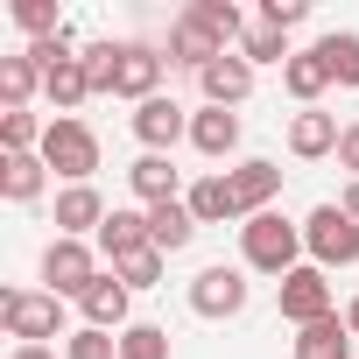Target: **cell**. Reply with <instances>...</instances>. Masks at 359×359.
<instances>
[{"label":"cell","mask_w":359,"mask_h":359,"mask_svg":"<svg viewBox=\"0 0 359 359\" xmlns=\"http://www.w3.org/2000/svg\"><path fill=\"white\" fill-rule=\"evenodd\" d=\"M85 71H92V92H113V71H120V43H92V50H85Z\"/></svg>","instance_id":"d6a6232c"},{"label":"cell","mask_w":359,"mask_h":359,"mask_svg":"<svg viewBox=\"0 0 359 359\" xmlns=\"http://www.w3.org/2000/svg\"><path fill=\"white\" fill-rule=\"evenodd\" d=\"M162 268H169V254H155V247H148V254H134V261H120L113 275H120L127 289H155V282H162Z\"/></svg>","instance_id":"f546056e"},{"label":"cell","mask_w":359,"mask_h":359,"mask_svg":"<svg viewBox=\"0 0 359 359\" xmlns=\"http://www.w3.org/2000/svg\"><path fill=\"white\" fill-rule=\"evenodd\" d=\"M127 296H134V289H127L120 275H99V282L78 296V310H85L92 331H120V324H127Z\"/></svg>","instance_id":"e0dca14e"},{"label":"cell","mask_w":359,"mask_h":359,"mask_svg":"<svg viewBox=\"0 0 359 359\" xmlns=\"http://www.w3.org/2000/svg\"><path fill=\"white\" fill-rule=\"evenodd\" d=\"M184 205H191L198 226H226V219H240V198H233L226 176H198V184L184 191Z\"/></svg>","instance_id":"44dd1931"},{"label":"cell","mask_w":359,"mask_h":359,"mask_svg":"<svg viewBox=\"0 0 359 359\" xmlns=\"http://www.w3.org/2000/svg\"><path fill=\"white\" fill-rule=\"evenodd\" d=\"M127 184H134V198L155 212V205H176V169H169V155H141L134 169H127Z\"/></svg>","instance_id":"603a6c76"},{"label":"cell","mask_w":359,"mask_h":359,"mask_svg":"<svg viewBox=\"0 0 359 359\" xmlns=\"http://www.w3.org/2000/svg\"><path fill=\"white\" fill-rule=\"evenodd\" d=\"M8 359H57V352H50V345H15Z\"/></svg>","instance_id":"74e56055"},{"label":"cell","mask_w":359,"mask_h":359,"mask_svg":"<svg viewBox=\"0 0 359 359\" xmlns=\"http://www.w3.org/2000/svg\"><path fill=\"white\" fill-rule=\"evenodd\" d=\"M240 57H247V64H289L296 50L282 43V29H268V22H254V29L240 36Z\"/></svg>","instance_id":"4316f807"},{"label":"cell","mask_w":359,"mask_h":359,"mask_svg":"<svg viewBox=\"0 0 359 359\" xmlns=\"http://www.w3.org/2000/svg\"><path fill=\"white\" fill-rule=\"evenodd\" d=\"M191 134V113L184 106H176V99H148V106H134V141L148 148V155H162V148H176V141H184Z\"/></svg>","instance_id":"ba28073f"},{"label":"cell","mask_w":359,"mask_h":359,"mask_svg":"<svg viewBox=\"0 0 359 359\" xmlns=\"http://www.w3.org/2000/svg\"><path fill=\"white\" fill-rule=\"evenodd\" d=\"M338 162H345V169H352V184H359V120H352V127H345V141H338Z\"/></svg>","instance_id":"d590c367"},{"label":"cell","mask_w":359,"mask_h":359,"mask_svg":"<svg viewBox=\"0 0 359 359\" xmlns=\"http://www.w3.org/2000/svg\"><path fill=\"white\" fill-rule=\"evenodd\" d=\"M345 324H352V338H359V296H352V303H345Z\"/></svg>","instance_id":"f35d334b"},{"label":"cell","mask_w":359,"mask_h":359,"mask_svg":"<svg viewBox=\"0 0 359 359\" xmlns=\"http://www.w3.org/2000/svg\"><path fill=\"white\" fill-rule=\"evenodd\" d=\"M233 43L219 36V29H205L198 15H184V22H176L169 29V64H191V71H205V64H219Z\"/></svg>","instance_id":"7c38bea8"},{"label":"cell","mask_w":359,"mask_h":359,"mask_svg":"<svg viewBox=\"0 0 359 359\" xmlns=\"http://www.w3.org/2000/svg\"><path fill=\"white\" fill-rule=\"evenodd\" d=\"M198 85H205V106H240V99L254 92V64H247L240 50H226L219 64L198 71Z\"/></svg>","instance_id":"4fadbf2b"},{"label":"cell","mask_w":359,"mask_h":359,"mask_svg":"<svg viewBox=\"0 0 359 359\" xmlns=\"http://www.w3.org/2000/svg\"><path fill=\"white\" fill-rule=\"evenodd\" d=\"M0 324H8V338H22V345H50L57 331H64V296H36V289H8L0 296Z\"/></svg>","instance_id":"7a4b0ae2"},{"label":"cell","mask_w":359,"mask_h":359,"mask_svg":"<svg viewBox=\"0 0 359 359\" xmlns=\"http://www.w3.org/2000/svg\"><path fill=\"white\" fill-rule=\"evenodd\" d=\"M43 282H50V296H85V289L99 282L92 247H85V240H50V247H43Z\"/></svg>","instance_id":"5b68a950"},{"label":"cell","mask_w":359,"mask_h":359,"mask_svg":"<svg viewBox=\"0 0 359 359\" xmlns=\"http://www.w3.org/2000/svg\"><path fill=\"white\" fill-rule=\"evenodd\" d=\"M120 359H169V331L162 324H127L120 331Z\"/></svg>","instance_id":"83f0119b"},{"label":"cell","mask_w":359,"mask_h":359,"mask_svg":"<svg viewBox=\"0 0 359 359\" xmlns=\"http://www.w3.org/2000/svg\"><path fill=\"white\" fill-rule=\"evenodd\" d=\"M43 184H50L43 148H36V155H8V162H0V198H8V205H36Z\"/></svg>","instance_id":"d6986e66"},{"label":"cell","mask_w":359,"mask_h":359,"mask_svg":"<svg viewBox=\"0 0 359 359\" xmlns=\"http://www.w3.org/2000/svg\"><path fill=\"white\" fill-rule=\"evenodd\" d=\"M191 310H198V317H240V310H247V275L226 268V261L205 268V275L191 282Z\"/></svg>","instance_id":"52a82bcc"},{"label":"cell","mask_w":359,"mask_h":359,"mask_svg":"<svg viewBox=\"0 0 359 359\" xmlns=\"http://www.w3.org/2000/svg\"><path fill=\"white\" fill-rule=\"evenodd\" d=\"M99 247L113 254V268H120V261H134V254H148V247H155V233H148V212H113V219L99 226Z\"/></svg>","instance_id":"ffe728a7"},{"label":"cell","mask_w":359,"mask_h":359,"mask_svg":"<svg viewBox=\"0 0 359 359\" xmlns=\"http://www.w3.org/2000/svg\"><path fill=\"white\" fill-rule=\"evenodd\" d=\"M303 247H310V268H352L359 261V226L345 219V205H317L303 219Z\"/></svg>","instance_id":"3957f363"},{"label":"cell","mask_w":359,"mask_h":359,"mask_svg":"<svg viewBox=\"0 0 359 359\" xmlns=\"http://www.w3.org/2000/svg\"><path fill=\"white\" fill-rule=\"evenodd\" d=\"M43 92H50L57 120H78V106L92 99V71H85V57H64V64H50V71H43Z\"/></svg>","instance_id":"5bb4252c"},{"label":"cell","mask_w":359,"mask_h":359,"mask_svg":"<svg viewBox=\"0 0 359 359\" xmlns=\"http://www.w3.org/2000/svg\"><path fill=\"white\" fill-rule=\"evenodd\" d=\"M15 22H22V29H29V36H36V43H43V36H57V29H64V22H57V8H43V0H15Z\"/></svg>","instance_id":"836d02e7"},{"label":"cell","mask_w":359,"mask_h":359,"mask_svg":"<svg viewBox=\"0 0 359 359\" xmlns=\"http://www.w3.org/2000/svg\"><path fill=\"white\" fill-rule=\"evenodd\" d=\"M282 85H289V99L317 106V99H324V85H331V71H324V57H317V50H296V57L282 64Z\"/></svg>","instance_id":"cb8c5ba5"},{"label":"cell","mask_w":359,"mask_h":359,"mask_svg":"<svg viewBox=\"0 0 359 359\" xmlns=\"http://www.w3.org/2000/svg\"><path fill=\"white\" fill-rule=\"evenodd\" d=\"M240 254H247V268H261V275L282 282V275L303 268V261H296V254H303V226H289L282 212H261V219L240 226Z\"/></svg>","instance_id":"6da1fadb"},{"label":"cell","mask_w":359,"mask_h":359,"mask_svg":"<svg viewBox=\"0 0 359 359\" xmlns=\"http://www.w3.org/2000/svg\"><path fill=\"white\" fill-rule=\"evenodd\" d=\"M338 205H345V219L359 226V184H345V198H338Z\"/></svg>","instance_id":"8d00e7d4"},{"label":"cell","mask_w":359,"mask_h":359,"mask_svg":"<svg viewBox=\"0 0 359 359\" xmlns=\"http://www.w3.org/2000/svg\"><path fill=\"white\" fill-rule=\"evenodd\" d=\"M148 233H155V254H184V247L198 240V219H191L184 198H176V205H155V212H148Z\"/></svg>","instance_id":"7402d4cb"},{"label":"cell","mask_w":359,"mask_h":359,"mask_svg":"<svg viewBox=\"0 0 359 359\" xmlns=\"http://www.w3.org/2000/svg\"><path fill=\"white\" fill-rule=\"evenodd\" d=\"M64 359H120V338L113 331H71V345H64Z\"/></svg>","instance_id":"4dcf8cb0"},{"label":"cell","mask_w":359,"mask_h":359,"mask_svg":"<svg viewBox=\"0 0 359 359\" xmlns=\"http://www.w3.org/2000/svg\"><path fill=\"white\" fill-rule=\"evenodd\" d=\"M191 15H198L205 29H219L226 43H233V36H247V22H240V8H233V0H198V8H191Z\"/></svg>","instance_id":"1f68e13d"},{"label":"cell","mask_w":359,"mask_h":359,"mask_svg":"<svg viewBox=\"0 0 359 359\" xmlns=\"http://www.w3.org/2000/svg\"><path fill=\"white\" fill-rule=\"evenodd\" d=\"M50 127H36V113H0V141H8V155H36Z\"/></svg>","instance_id":"f1b7e54d"},{"label":"cell","mask_w":359,"mask_h":359,"mask_svg":"<svg viewBox=\"0 0 359 359\" xmlns=\"http://www.w3.org/2000/svg\"><path fill=\"white\" fill-rule=\"evenodd\" d=\"M275 296H282V317H289L296 331L317 324V317H331V282H324V268H296V275H282Z\"/></svg>","instance_id":"8992f818"},{"label":"cell","mask_w":359,"mask_h":359,"mask_svg":"<svg viewBox=\"0 0 359 359\" xmlns=\"http://www.w3.org/2000/svg\"><path fill=\"white\" fill-rule=\"evenodd\" d=\"M345 141V127H338V113H317V106H303L296 120H289V148L303 155V162H317V155H331Z\"/></svg>","instance_id":"2e32d148"},{"label":"cell","mask_w":359,"mask_h":359,"mask_svg":"<svg viewBox=\"0 0 359 359\" xmlns=\"http://www.w3.org/2000/svg\"><path fill=\"white\" fill-rule=\"evenodd\" d=\"M289 352H296V359H352V324H345V317L331 310V317H317V324H303Z\"/></svg>","instance_id":"ac0fdd59"},{"label":"cell","mask_w":359,"mask_h":359,"mask_svg":"<svg viewBox=\"0 0 359 359\" xmlns=\"http://www.w3.org/2000/svg\"><path fill=\"white\" fill-rule=\"evenodd\" d=\"M155 85H162V57H155L148 43H120L113 92H120V99H134V106H148V99H155Z\"/></svg>","instance_id":"9c48e42d"},{"label":"cell","mask_w":359,"mask_h":359,"mask_svg":"<svg viewBox=\"0 0 359 359\" xmlns=\"http://www.w3.org/2000/svg\"><path fill=\"white\" fill-rule=\"evenodd\" d=\"M317 57H324V71H331V85H359V36H352V29H338V36H324V43H317Z\"/></svg>","instance_id":"484cf974"},{"label":"cell","mask_w":359,"mask_h":359,"mask_svg":"<svg viewBox=\"0 0 359 359\" xmlns=\"http://www.w3.org/2000/svg\"><path fill=\"white\" fill-rule=\"evenodd\" d=\"M191 148L212 155V162L233 155V148H240V113H233V106H205V113H191Z\"/></svg>","instance_id":"9a60e30c"},{"label":"cell","mask_w":359,"mask_h":359,"mask_svg":"<svg viewBox=\"0 0 359 359\" xmlns=\"http://www.w3.org/2000/svg\"><path fill=\"white\" fill-rule=\"evenodd\" d=\"M113 212H106V198L92 191V184H71V191H57V240H85V233H99Z\"/></svg>","instance_id":"30bf717a"},{"label":"cell","mask_w":359,"mask_h":359,"mask_svg":"<svg viewBox=\"0 0 359 359\" xmlns=\"http://www.w3.org/2000/svg\"><path fill=\"white\" fill-rule=\"evenodd\" d=\"M261 22L289 36V29H303V22H310V8H303V0H268V8H261Z\"/></svg>","instance_id":"e575fe53"},{"label":"cell","mask_w":359,"mask_h":359,"mask_svg":"<svg viewBox=\"0 0 359 359\" xmlns=\"http://www.w3.org/2000/svg\"><path fill=\"white\" fill-rule=\"evenodd\" d=\"M226 184H233V198H240V226H247V219H261V212H268V198L282 191V169L254 155V162H240V169H226Z\"/></svg>","instance_id":"8fae6325"},{"label":"cell","mask_w":359,"mask_h":359,"mask_svg":"<svg viewBox=\"0 0 359 359\" xmlns=\"http://www.w3.org/2000/svg\"><path fill=\"white\" fill-rule=\"evenodd\" d=\"M43 162H50L57 176H71V184H92V169H99V134H92L85 120H50Z\"/></svg>","instance_id":"277c9868"},{"label":"cell","mask_w":359,"mask_h":359,"mask_svg":"<svg viewBox=\"0 0 359 359\" xmlns=\"http://www.w3.org/2000/svg\"><path fill=\"white\" fill-rule=\"evenodd\" d=\"M43 85V64L22 50V57H0V99H8V113H29V92Z\"/></svg>","instance_id":"d4e9b609"}]
</instances>
